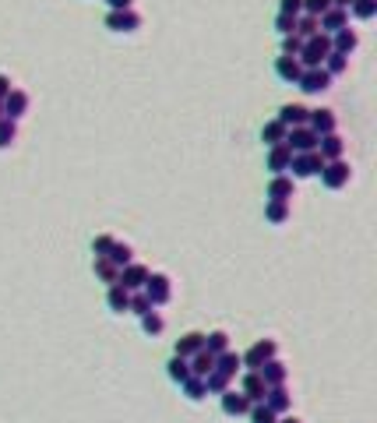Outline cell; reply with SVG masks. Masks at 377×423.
I'll list each match as a JSON object with an SVG mask.
<instances>
[{
  "instance_id": "15",
  "label": "cell",
  "mask_w": 377,
  "mask_h": 423,
  "mask_svg": "<svg viewBox=\"0 0 377 423\" xmlns=\"http://www.w3.org/2000/svg\"><path fill=\"white\" fill-rule=\"evenodd\" d=\"M25 113H28V92H21V88H11L8 99H4V116L18 124Z\"/></svg>"
},
{
  "instance_id": "4",
  "label": "cell",
  "mask_w": 377,
  "mask_h": 423,
  "mask_svg": "<svg viewBox=\"0 0 377 423\" xmlns=\"http://www.w3.org/2000/svg\"><path fill=\"white\" fill-rule=\"evenodd\" d=\"M141 293L152 300V307H163V304H170V296H173V282H170V276H163V271H152Z\"/></svg>"
},
{
  "instance_id": "35",
  "label": "cell",
  "mask_w": 377,
  "mask_h": 423,
  "mask_svg": "<svg viewBox=\"0 0 377 423\" xmlns=\"http://www.w3.org/2000/svg\"><path fill=\"white\" fill-rule=\"evenodd\" d=\"M230 384H233V381H230L226 374H218V371H212V374L205 378V391H208V395H223Z\"/></svg>"
},
{
  "instance_id": "6",
  "label": "cell",
  "mask_w": 377,
  "mask_h": 423,
  "mask_svg": "<svg viewBox=\"0 0 377 423\" xmlns=\"http://www.w3.org/2000/svg\"><path fill=\"white\" fill-rule=\"evenodd\" d=\"M318 134H314L310 127H289L286 131V145H289V152L300 156V152H318Z\"/></svg>"
},
{
  "instance_id": "42",
  "label": "cell",
  "mask_w": 377,
  "mask_h": 423,
  "mask_svg": "<svg viewBox=\"0 0 377 423\" xmlns=\"http://www.w3.org/2000/svg\"><path fill=\"white\" fill-rule=\"evenodd\" d=\"M328 8H332V0H303V14H314V18H321Z\"/></svg>"
},
{
  "instance_id": "8",
  "label": "cell",
  "mask_w": 377,
  "mask_h": 423,
  "mask_svg": "<svg viewBox=\"0 0 377 423\" xmlns=\"http://www.w3.org/2000/svg\"><path fill=\"white\" fill-rule=\"evenodd\" d=\"M321 166H325V159H321L318 152H300V156H293V163H289V169H293V176H296V180L318 176V173H321Z\"/></svg>"
},
{
  "instance_id": "48",
  "label": "cell",
  "mask_w": 377,
  "mask_h": 423,
  "mask_svg": "<svg viewBox=\"0 0 377 423\" xmlns=\"http://www.w3.org/2000/svg\"><path fill=\"white\" fill-rule=\"evenodd\" d=\"M8 92H11V78H8V74H0V103L8 99Z\"/></svg>"
},
{
  "instance_id": "14",
  "label": "cell",
  "mask_w": 377,
  "mask_h": 423,
  "mask_svg": "<svg viewBox=\"0 0 377 423\" xmlns=\"http://www.w3.org/2000/svg\"><path fill=\"white\" fill-rule=\"evenodd\" d=\"M307 127L318 134V138H325V134H335V113L332 110H310V116H307Z\"/></svg>"
},
{
  "instance_id": "13",
  "label": "cell",
  "mask_w": 377,
  "mask_h": 423,
  "mask_svg": "<svg viewBox=\"0 0 377 423\" xmlns=\"http://www.w3.org/2000/svg\"><path fill=\"white\" fill-rule=\"evenodd\" d=\"M201 349H205V331H187V336H180V339H176L173 356L191 360V356H194V353H201Z\"/></svg>"
},
{
  "instance_id": "18",
  "label": "cell",
  "mask_w": 377,
  "mask_h": 423,
  "mask_svg": "<svg viewBox=\"0 0 377 423\" xmlns=\"http://www.w3.org/2000/svg\"><path fill=\"white\" fill-rule=\"evenodd\" d=\"M275 74H278L282 81H286V85H296V81H300V74H303V68H300V60H296V56H286V53H282V56L275 60Z\"/></svg>"
},
{
  "instance_id": "34",
  "label": "cell",
  "mask_w": 377,
  "mask_h": 423,
  "mask_svg": "<svg viewBox=\"0 0 377 423\" xmlns=\"http://www.w3.org/2000/svg\"><path fill=\"white\" fill-rule=\"evenodd\" d=\"M180 388H183V395L191 399V402H201V399L208 395V391H205V378H187Z\"/></svg>"
},
{
  "instance_id": "38",
  "label": "cell",
  "mask_w": 377,
  "mask_h": 423,
  "mask_svg": "<svg viewBox=\"0 0 377 423\" xmlns=\"http://www.w3.org/2000/svg\"><path fill=\"white\" fill-rule=\"evenodd\" d=\"M166 367H170V378H173L176 384H183L187 378H191V371H187V360H183V356H173Z\"/></svg>"
},
{
  "instance_id": "37",
  "label": "cell",
  "mask_w": 377,
  "mask_h": 423,
  "mask_svg": "<svg viewBox=\"0 0 377 423\" xmlns=\"http://www.w3.org/2000/svg\"><path fill=\"white\" fill-rule=\"evenodd\" d=\"M14 138H18V124L4 116V120H0V148H11Z\"/></svg>"
},
{
  "instance_id": "23",
  "label": "cell",
  "mask_w": 377,
  "mask_h": 423,
  "mask_svg": "<svg viewBox=\"0 0 377 423\" xmlns=\"http://www.w3.org/2000/svg\"><path fill=\"white\" fill-rule=\"evenodd\" d=\"M187 371H191V378H208L212 371H215V356L212 353H194L191 360H187Z\"/></svg>"
},
{
  "instance_id": "7",
  "label": "cell",
  "mask_w": 377,
  "mask_h": 423,
  "mask_svg": "<svg viewBox=\"0 0 377 423\" xmlns=\"http://www.w3.org/2000/svg\"><path fill=\"white\" fill-rule=\"evenodd\" d=\"M296 85L303 88L307 96H321L325 88L332 85V74H328L325 68H307V71L300 74V81H296Z\"/></svg>"
},
{
  "instance_id": "31",
  "label": "cell",
  "mask_w": 377,
  "mask_h": 423,
  "mask_svg": "<svg viewBox=\"0 0 377 423\" xmlns=\"http://www.w3.org/2000/svg\"><path fill=\"white\" fill-rule=\"evenodd\" d=\"M230 349V336L223 328L218 331H212V336H205V353H212V356H218V353H226Z\"/></svg>"
},
{
  "instance_id": "46",
  "label": "cell",
  "mask_w": 377,
  "mask_h": 423,
  "mask_svg": "<svg viewBox=\"0 0 377 423\" xmlns=\"http://www.w3.org/2000/svg\"><path fill=\"white\" fill-rule=\"evenodd\" d=\"M300 50H303V39H296V36H282V53H286V56H300Z\"/></svg>"
},
{
  "instance_id": "16",
  "label": "cell",
  "mask_w": 377,
  "mask_h": 423,
  "mask_svg": "<svg viewBox=\"0 0 377 423\" xmlns=\"http://www.w3.org/2000/svg\"><path fill=\"white\" fill-rule=\"evenodd\" d=\"M289 163H293V152H289V145H286V141L268 148V169H272V176L286 173V169H289Z\"/></svg>"
},
{
  "instance_id": "9",
  "label": "cell",
  "mask_w": 377,
  "mask_h": 423,
  "mask_svg": "<svg viewBox=\"0 0 377 423\" xmlns=\"http://www.w3.org/2000/svg\"><path fill=\"white\" fill-rule=\"evenodd\" d=\"M106 28L110 32H138L141 28V14L131 8V11H110L106 14Z\"/></svg>"
},
{
  "instance_id": "17",
  "label": "cell",
  "mask_w": 377,
  "mask_h": 423,
  "mask_svg": "<svg viewBox=\"0 0 377 423\" xmlns=\"http://www.w3.org/2000/svg\"><path fill=\"white\" fill-rule=\"evenodd\" d=\"M318 25H321V32L325 36H335L338 28H349V11H338V8H328L321 18H318Z\"/></svg>"
},
{
  "instance_id": "51",
  "label": "cell",
  "mask_w": 377,
  "mask_h": 423,
  "mask_svg": "<svg viewBox=\"0 0 377 423\" xmlns=\"http://www.w3.org/2000/svg\"><path fill=\"white\" fill-rule=\"evenodd\" d=\"M0 120H4V103H0Z\"/></svg>"
},
{
  "instance_id": "44",
  "label": "cell",
  "mask_w": 377,
  "mask_h": 423,
  "mask_svg": "<svg viewBox=\"0 0 377 423\" xmlns=\"http://www.w3.org/2000/svg\"><path fill=\"white\" fill-rule=\"evenodd\" d=\"M278 14H289V18L303 14V0H278Z\"/></svg>"
},
{
  "instance_id": "30",
  "label": "cell",
  "mask_w": 377,
  "mask_h": 423,
  "mask_svg": "<svg viewBox=\"0 0 377 423\" xmlns=\"http://www.w3.org/2000/svg\"><path fill=\"white\" fill-rule=\"evenodd\" d=\"M261 141L272 148V145H282V141H286V127H282L278 124V120H268V124L261 127Z\"/></svg>"
},
{
  "instance_id": "29",
  "label": "cell",
  "mask_w": 377,
  "mask_h": 423,
  "mask_svg": "<svg viewBox=\"0 0 377 423\" xmlns=\"http://www.w3.org/2000/svg\"><path fill=\"white\" fill-rule=\"evenodd\" d=\"M265 219H268L272 226L289 223V201H268V205H265Z\"/></svg>"
},
{
  "instance_id": "45",
  "label": "cell",
  "mask_w": 377,
  "mask_h": 423,
  "mask_svg": "<svg viewBox=\"0 0 377 423\" xmlns=\"http://www.w3.org/2000/svg\"><path fill=\"white\" fill-rule=\"evenodd\" d=\"M113 244H116L113 236H96V240H92V251H96V258H106Z\"/></svg>"
},
{
  "instance_id": "47",
  "label": "cell",
  "mask_w": 377,
  "mask_h": 423,
  "mask_svg": "<svg viewBox=\"0 0 377 423\" xmlns=\"http://www.w3.org/2000/svg\"><path fill=\"white\" fill-rule=\"evenodd\" d=\"M106 4H110V11H131L134 0H106Z\"/></svg>"
},
{
  "instance_id": "36",
  "label": "cell",
  "mask_w": 377,
  "mask_h": 423,
  "mask_svg": "<svg viewBox=\"0 0 377 423\" xmlns=\"http://www.w3.org/2000/svg\"><path fill=\"white\" fill-rule=\"evenodd\" d=\"M148 311H155V307H152V300H148L145 293H131V304H128V314H138V318H145Z\"/></svg>"
},
{
  "instance_id": "33",
  "label": "cell",
  "mask_w": 377,
  "mask_h": 423,
  "mask_svg": "<svg viewBox=\"0 0 377 423\" xmlns=\"http://www.w3.org/2000/svg\"><path fill=\"white\" fill-rule=\"evenodd\" d=\"M106 258H110V265L123 268V265H131V261H134V251H131L128 244H120V240H116V244L110 247V254H106Z\"/></svg>"
},
{
  "instance_id": "24",
  "label": "cell",
  "mask_w": 377,
  "mask_h": 423,
  "mask_svg": "<svg viewBox=\"0 0 377 423\" xmlns=\"http://www.w3.org/2000/svg\"><path fill=\"white\" fill-rule=\"evenodd\" d=\"M356 46H360V36L353 32V28H338V32L332 36V50H335V53H345V56H349Z\"/></svg>"
},
{
  "instance_id": "1",
  "label": "cell",
  "mask_w": 377,
  "mask_h": 423,
  "mask_svg": "<svg viewBox=\"0 0 377 423\" xmlns=\"http://www.w3.org/2000/svg\"><path fill=\"white\" fill-rule=\"evenodd\" d=\"M332 53V36H325V32H318L314 39H307L303 43V50H300V68L307 71V68H321L325 64V56Z\"/></svg>"
},
{
  "instance_id": "22",
  "label": "cell",
  "mask_w": 377,
  "mask_h": 423,
  "mask_svg": "<svg viewBox=\"0 0 377 423\" xmlns=\"http://www.w3.org/2000/svg\"><path fill=\"white\" fill-rule=\"evenodd\" d=\"M289 198H293V176H286V173L272 176V184H268V201H289Z\"/></svg>"
},
{
  "instance_id": "28",
  "label": "cell",
  "mask_w": 377,
  "mask_h": 423,
  "mask_svg": "<svg viewBox=\"0 0 377 423\" xmlns=\"http://www.w3.org/2000/svg\"><path fill=\"white\" fill-rule=\"evenodd\" d=\"M92 268H96V279H99V282L116 286V279H120V268H116V265H110V258H96V261H92Z\"/></svg>"
},
{
  "instance_id": "43",
  "label": "cell",
  "mask_w": 377,
  "mask_h": 423,
  "mask_svg": "<svg viewBox=\"0 0 377 423\" xmlns=\"http://www.w3.org/2000/svg\"><path fill=\"white\" fill-rule=\"evenodd\" d=\"M293 28H296V18H289V14H275V32H278V36H293Z\"/></svg>"
},
{
  "instance_id": "10",
  "label": "cell",
  "mask_w": 377,
  "mask_h": 423,
  "mask_svg": "<svg viewBox=\"0 0 377 423\" xmlns=\"http://www.w3.org/2000/svg\"><path fill=\"white\" fill-rule=\"evenodd\" d=\"M265 391H268V384L261 381V374L258 371H247L243 374V381H240V395L254 406V402H265Z\"/></svg>"
},
{
  "instance_id": "49",
  "label": "cell",
  "mask_w": 377,
  "mask_h": 423,
  "mask_svg": "<svg viewBox=\"0 0 377 423\" xmlns=\"http://www.w3.org/2000/svg\"><path fill=\"white\" fill-rule=\"evenodd\" d=\"M332 8H338V11H349V8H353V0H332Z\"/></svg>"
},
{
  "instance_id": "12",
  "label": "cell",
  "mask_w": 377,
  "mask_h": 423,
  "mask_svg": "<svg viewBox=\"0 0 377 423\" xmlns=\"http://www.w3.org/2000/svg\"><path fill=\"white\" fill-rule=\"evenodd\" d=\"M265 406H268L275 416L289 413V409H293V395L286 391V384H275V388H268V391H265Z\"/></svg>"
},
{
  "instance_id": "50",
  "label": "cell",
  "mask_w": 377,
  "mask_h": 423,
  "mask_svg": "<svg viewBox=\"0 0 377 423\" xmlns=\"http://www.w3.org/2000/svg\"><path fill=\"white\" fill-rule=\"evenodd\" d=\"M278 423H300V420L296 416H286V420H278Z\"/></svg>"
},
{
  "instance_id": "32",
  "label": "cell",
  "mask_w": 377,
  "mask_h": 423,
  "mask_svg": "<svg viewBox=\"0 0 377 423\" xmlns=\"http://www.w3.org/2000/svg\"><path fill=\"white\" fill-rule=\"evenodd\" d=\"M321 68H325L332 78H338V74H345V68H349V56H345V53H335V50H332V53L325 56V64H321Z\"/></svg>"
},
{
  "instance_id": "20",
  "label": "cell",
  "mask_w": 377,
  "mask_h": 423,
  "mask_svg": "<svg viewBox=\"0 0 377 423\" xmlns=\"http://www.w3.org/2000/svg\"><path fill=\"white\" fill-rule=\"evenodd\" d=\"M318 156H321L325 163H335V159H342V156H345V141H342L338 134H325V138L318 141Z\"/></svg>"
},
{
  "instance_id": "27",
  "label": "cell",
  "mask_w": 377,
  "mask_h": 423,
  "mask_svg": "<svg viewBox=\"0 0 377 423\" xmlns=\"http://www.w3.org/2000/svg\"><path fill=\"white\" fill-rule=\"evenodd\" d=\"M321 32V25H318V18H314V14H296V28H293V36L296 39H314V36H318Z\"/></svg>"
},
{
  "instance_id": "11",
  "label": "cell",
  "mask_w": 377,
  "mask_h": 423,
  "mask_svg": "<svg viewBox=\"0 0 377 423\" xmlns=\"http://www.w3.org/2000/svg\"><path fill=\"white\" fill-rule=\"evenodd\" d=\"M307 116H310V110H307L303 103H286V106L278 110V116H275V120L289 131V127H307Z\"/></svg>"
},
{
  "instance_id": "25",
  "label": "cell",
  "mask_w": 377,
  "mask_h": 423,
  "mask_svg": "<svg viewBox=\"0 0 377 423\" xmlns=\"http://www.w3.org/2000/svg\"><path fill=\"white\" fill-rule=\"evenodd\" d=\"M128 304H131V293L123 289V286H110L106 289V307L113 314H128Z\"/></svg>"
},
{
  "instance_id": "41",
  "label": "cell",
  "mask_w": 377,
  "mask_h": 423,
  "mask_svg": "<svg viewBox=\"0 0 377 423\" xmlns=\"http://www.w3.org/2000/svg\"><path fill=\"white\" fill-rule=\"evenodd\" d=\"M250 420H254V423H278V416H275L265 402H254V406H250Z\"/></svg>"
},
{
  "instance_id": "19",
  "label": "cell",
  "mask_w": 377,
  "mask_h": 423,
  "mask_svg": "<svg viewBox=\"0 0 377 423\" xmlns=\"http://www.w3.org/2000/svg\"><path fill=\"white\" fill-rule=\"evenodd\" d=\"M258 374H261V381H265L268 388H275V384H286V378H289L286 364H282L278 356H272V360H268V364H265V367H261Z\"/></svg>"
},
{
  "instance_id": "39",
  "label": "cell",
  "mask_w": 377,
  "mask_h": 423,
  "mask_svg": "<svg viewBox=\"0 0 377 423\" xmlns=\"http://www.w3.org/2000/svg\"><path fill=\"white\" fill-rule=\"evenodd\" d=\"M360 21H370L377 14V0H353V8H349Z\"/></svg>"
},
{
  "instance_id": "3",
  "label": "cell",
  "mask_w": 377,
  "mask_h": 423,
  "mask_svg": "<svg viewBox=\"0 0 377 423\" xmlns=\"http://www.w3.org/2000/svg\"><path fill=\"white\" fill-rule=\"evenodd\" d=\"M318 176H321V184H325L328 191H342L345 184H349L353 169H349V163H345V159H335V163H325Z\"/></svg>"
},
{
  "instance_id": "40",
  "label": "cell",
  "mask_w": 377,
  "mask_h": 423,
  "mask_svg": "<svg viewBox=\"0 0 377 423\" xmlns=\"http://www.w3.org/2000/svg\"><path fill=\"white\" fill-rule=\"evenodd\" d=\"M141 328H145V336H163V328H166V321L155 314V311H148L145 318H141Z\"/></svg>"
},
{
  "instance_id": "5",
  "label": "cell",
  "mask_w": 377,
  "mask_h": 423,
  "mask_svg": "<svg viewBox=\"0 0 377 423\" xmlns=\"http://www.w3.org/2000/svg\"><path fill=\"white\" fill-rule=\"evenodd\" d=\"M148 276H152V271H148L145 265L131 261V265H123V268H120V279H116V286H123L128 293H141V289H145V282H148Z\"/></svg>"
},
{
  "instance_id": "26",
  "label": "cell",
  "mask_w": 377,
  "mask_h": 423,
  "mask_svg": "<svg viewBox=\"0 0 377 423\" xmlns=\"http://www.w3.org/2000/svg\"><path fill=\"white\" fill-rule=\"evenodd\" d=\"M240 367H243V364H240V353H233V349H226V353H218V356H215V371H218V374H226L230 381L236 378V371H240Z\"/></svg>"
},
{
  "instance_id": "21",
  "label": "cell",
  "mask_w": 377,
  "mask_h": 423,
  "mask_svg": "<svg viewBox=\"0 0 377 423\" xmlns=\"http://www.w3.org/2000/svg\"><path fill=\"white\" fill-rule=\"evenodd\" d=\"M218 402H223V413H226V416H243V413H250V402L240 395V391H233V388H226L223 395H218Z\"/></svg>"
},
{
  "instance_id": "2",
  "label": "cell",
  "mask_w": 377,
  "mask_h": 423,
  "mask_svg": "<svg viewBox=\"0 0 377 423\" xmlns=\"http://www.w3.org/2000/svg\"><path fill=\"white\" fill-rule=\"evenodd\" d=\"M278 353V346H275V339H258L254 346H250L243 356H240V364L247 367V371H261L265 364H268V360Z\"/></svg>"
}]
</instances>
